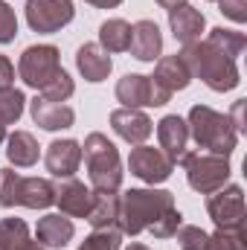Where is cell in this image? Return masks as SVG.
<instances>
[{
  "mask_svg": "<svg viewBox=\"0 0 247 250\" xmlns=\"http://www.w3.org/2000/svg\"><path fill=\"white\" fill-rule=\"evenodd\" d=\"M181 59L186 62L192 79H201L209 90L215 93H227V90H236L242 76H239V67L236 59L224 56L215 44L209 41H195V44H186L181 50Z\"/></svg>",
  "mask_w": 247,
  "mask_h": 250,
  "instance_id": "1",
  "label": "cell"
},
{
  "mask_svg": "<svg viewBox=\"0 0 247 250\" xmlns=\"http://www.w3.org/2000/svg\"><path fill=\"white\" fill-rule=\"evenodd\" d=\"M172 207H175V195L166 189H128L120 195L117 230L123 236H140L143 230H151L154 221Z\"/></svg>",
  "mask_w": 247,
  "mask_h": 250,
  "instance_id": "2",
  "label": "cell"
},
{
  "mask_svg": "<svg viewBox=\"0 0 247 250\" xmlns=\"http://www.w3.org/2000/svg\"><path fill=\"white\" fill-rule=\"evenodd\" d=\"M186 125H189V137L198 143V148H206V154L230 157L239 146V134L233 123L224 114L212 111L209 105H192Z\"/></svg>",
  "mask_w": 247,
  "mask_h": 250,
  "instance_id": "3",
  "label": "cell"
},
{
  "mask_svg": "<svg viewBox=\"0 0 247 250\" xmlns=\"http://www.w3.org/2000/svg\"><path fill=\"white\" fill-rule=\"evenodd\" d=\"M82 157L87 163V178H90V187L93 192H120L123 187V160H120V151L117 146L93 131L84 137V146H82Z\"/></svg>",
  "mask_w": 247,
  "mask_h": 250,
  "instance_id": "4",
  "label": "cell"
},
{
  "mask_svg": "<svg viewBox=\"0 0 247 250\" xmlns=\"http://www.w3.org/2000/svg\"><path fill=\"white\" fill-rule=\"evenodd\" d=\"M56 204V189L47 178H23L15 169H0V207L47 209Z\"/></svg>",
  "mask_w": 247,
  "mask_h": 250,
  "instance_id": "5",
  "label": "cell"
},
{
  "mask_svg": "<svg viewBox=\"0 0 247 250\" xmlns=\"http://www.w3.org/2000/svg\"><path fill=\"white\" fill-rule=\"evenodd\" d=\"M178 163L186 169L189 187L195 189V192H201V195H212L221 187H227V181L233 175L230 157H221V154H206V151L204 154L201 151L192 154V151H186Z\"/></svg>",
  "mask_w": 247,
  "mask_h": 250,
  "instance_id": "6",
  "label": "cell"
},
{
  "mask_svg": "<svg viewBox=\"0 0 247 250\" xmlns=\"http://www.w3.org/2000/svg\"><path fill=\"white\" fill-rule=\"evenodd\" d=\"M59 70H62V56H59V47L53 44H32L21 53V62H18V76L23 79L26 87H35V90H44Z\"/></svg>",
  "mask_w": 247,
  "mask_h": 250,
  "instance_id": "7",
  "label": "cell"
},
{
  "mask_svg": "<svg viewBox=\"0 0 247 250\" xmlns=\"http://www.w3.org/2000/svg\"><path fill=\"white\" fill-rule=\"evenodd\" d=\"M206 212L215 221L218 230H233L242 233L245 230V189L239 184L221 187L206 198Z\"/></svg>",
  "mask_w": 247,
  "mask_h": 250,
  "instance_id": "8",
  "label": "cell"
},
{
  "mask_svg": "<svg viewBox=\"0 0 247 250\" xmlns=\"http://www.w3.org/2000/svg\"><path fill=\"white\" fill-rule=\"evenodd\" d=\"M23 12H26V23L32 32L53 35L73 21L76 6H73V0H26Z\"/></svg>",
  "mask_w": 247,
  "mask_h": 250,
  "instance_id": "9",
  "label": "cell"
},
{
  "mask_svg": "<svg viewBox=\"0 0 247 250\" xmlns=\"http://www.w3.org/2000/svg\"><path fill=\"white\" fill-rule=\"evenodd\" d=\"M128 169H131L134 178H140L143 184H151L154 187V184L169 181L175 163L160 148H154V146H137L131 151V157H128Z\"/></svg>",
  "mask_w": 247,
  "mask_h": 250,
  "instance_id": "10",
  "label": "cell"
},
{
  "mask_svg": "<svg viewBox=\"0 0 247 250\" xmlns=\"http://www.w3.org/2000/svg\"><path fill=\"white\" fill-rule=\"evenodd\" d=\"M56 189V204L62 209V215L67 218H87L90 207H93V189L84 187L76 178H62L59 184H53Z\"/></svg>",
  "mask_w": 247,
  "mask_h": 250,
  "instance_id": "11",
  "label": "cell"
},
{
  "mask_svg": "<svg viewBox=\"0 0 247 250\" xmlns=\"http://www.w3.org/2000/svg\"><path fill=\"white\" fill-rule=\"evenodd\" d=\"M44 163H47V172L53 178H73L79 172V163H82V143L79 140H53L47 146V154H44Z\"/></svg>",
  "mask_w": 247,
  "mask_h": 250,
  "instance_id": "12",
  "label": "cell"
},
{
  "mask_svg": "<svg viewBox=\"0 0 247 250\" xmlns=\"http://www.w3.org/2000/svg\"><path fill=\"white\" fill-rule=\"evenodd\" d=\"M111 128L117 137H123L125 143L131 146H143L151 131H154V123L140 111V108H117L111 111Z\"/></svg>",
  "mask_w": 247,
  "mask_h": 250,
  "instance_id": "13",
  "label": "cell"
},
{
  "mask_svg": "<svg viewBox=\"0 0 247 250\" xmlns=\"http://www.w3.org/2000/svg\"><path fill=\"white\" fill-rule=\"evenodd\" d=\"M157 140H160V151L178 163L186 154V146H189V125L184 117L178 114H166L160 123H157Z\"/></svg>",
  "mask_w": 247,
  "mask_h": 250,
  "instance_id": "14",
  "label": "cell"
},
{
  "mask_svg": "<svg viewBox=\"0 0 247 250\" xmlns=\"http://www.w3.org/2000/svg\"><path fill=\"white\" fill-rule=\"evenodd\" d=\"M131 56L137 62H157L163 53V32L154 21H137L131 26Z\"/></svg>",
  "mask_w": 247,
  "mask_h": 250,
  "instance_id": "15",
  "label": "cell"
},
{
  "mask_svg": "<svg viewBox=\"0 0 247 250\" xmlns=\"http://www.w3.org/2000/svg\"><path fill=\"white\" fill-rule=\"evenodd\" d=\"M29 114L35 125H41L44 131H64L76 123V111L67 102H50L44 96H35L29 102Z\"/></svg>",
  "mask_w": 247,
  "mask_h": 250,
  "instance_id": "16",
  "label": "cell"
},
{
  "mask_svg": "<svg viewBox=\"0 0 247 250\" xmlns=\"http://www.w3.org/2000/svg\"><path fill=\"white\" fill-rule=\"evenodd\" d=\"M163 93L175 96L178 90H186L189 82H192V73L181 56H166V59H157V67H154V76H148Z\"/></svg>",
  "mask_w": 247,
  "mask_h": 250,
  "instance_id": "17",
  "label": "cell"
},
{
  "mask_svg": "<svg viewBox=\"0 0 247 250\" xmlns=\"http://www.w3.org/2000/svg\"><path fill=\"white\" fill-rule=\"evenodd\" d=\"M76 67L84 76V82L99 84V82H105L111 76L114 62H111V53H105L99 44H82L76 50Z\"/></svg>",
  "mask_w": 247,
  "mask_h": 250,
  "instance_id": "18",
  "label": "cell"
},
{
  "mask_svg": "<svg viewBox=\"0 0 247 250\" xmlns=\"http://www.w3.org/2000/svg\"><path fill=\"white\" fill-rule=\"evenodd\" d=\"M35 236H38V245L41 248H50V250H59L67 248L76 236V227L73 221L62 215V212H50L44 218H38V227H35Z\"/></svg>",
  "mask_w": 247,
  "mask_h": 250,
  "instance_id": "19",
  "label": "cell"
},
{
  "mask_svg": "<svg viewBox=\"0 0 247 250\" xmlns=\"http://www.w3.org/2000/svg\"><path fill=\"white\" fill-rule=\"evenodd\" d=\"M169 26H172V35L186 47V44L201 41V32H204L206 21H204V15L198 9H192L189 3H184L178 9H169Z\"/></svg>",
  "mask_w": 247,
  "mask_h": 250,
  "instance_id": "20",
  "label": "cell"
},
{
  "mask_svg": "<svg viewBox=\"0 0 247 250\" xmlns=\"http://www.w3.org/2000/svg\"><path fill=\"white\" fill-rule=\"evenodd\" d=\"M117 99L123 102V108H151V79L125 73L117 82Z\"/></svg>",
  "mask_w": 247,
  "mask_h": 250,
  "instance_id": "21",
  "label": "cell"
},
{
  "mask_svg": "<svg viewBox=\"0 0 247 250\" xmlns=\"http://www.w3.org/2000/svg\"><path fill=\"white\" fill-rule=\"evenodd\" d=\"M6 157L15 169H29L41 157V146L29 131H15L6 137Z\"/></svg>",
  "mask_w": 247,
  "mask_h": 250,
  "instance_id": "22",
  "label": "cell"
},
{
  "mask_svg": "<svg viewBox=\"0 0 247 250\" xmlns=\"http://www.w3.org/2000/svg\"><path fill=\"white\" fill-rule=\"evenodd\" d=\"M120 218V195L117 192H93V207L87 212V221L93 230L117 227Z\"/></svg>",
  "mask_w": 247,
  "mask_h": 250,
  "instance_id": "23",
  "label": "cell"
},
{
  "mask_svg": "<svg viewBox=\"0 0 247 250\" xmlns=\"http://www.w3.org/2000/svg\"><path fill=\"white\" fill-rule=\"evenodd\" d=\"M131 44V23L123 18H108L99 26V47L105 53H125Z\"/></svg>",
  "mask_w": 247,
  "mask_h": 250,
  "instance_id": "24",
  "label": "cell"
},
{
  "mask_svg": "<svg viewBox=\"0 0 247 250\" xmlns=\"http://www.w3.org/2000/svg\"><path fill=\"white\" fill-rule=\"evenodd\" d=\"M206 41H209V44H215V47H218L224 56H230V59H239V56L245 53V47H247L245 32H236V29H224V26H215V29H209Z\"/></svg>",
  "mask_w": 247,
  "mask_h": 250,
  "instance_id": "25",
  "label": "cell"
},
{
  "mask_svg": "<svg viewBox=\"0 0 247 250\" xmlns=\"http://www.w3.org/2000/svg\"><path fill=\"white\" fill-rule=\"evenodd\" d=\"M23 108H26V96L23 90L18 87H3L0 90V125H15L23 117Z\"/></svg>",
  "mask_w": 247,
  "mask_h": 250,
  "instance_id": "26",
  "label": "cell"
},
{
  "mask_svg": "<svg viewBox=\"0 0 247 250\" xmlns=\"http://www.w3.org/2000/svg\"><path fill=\"white\" fill-rule=\"evenodd\" d=\"M29 242V227L21 218H3L0 221V250H15Z\"/></svg>",
  "mask_w": 247,
  "mask_h": 250,
  "instance_id": "27",
  "label": "cell"
},
{
  "mask_svg": "<svg viewBox=\"0 0 247 250\" xmlns=\"http://www.w3.org/2000/svg\"><path fill=\"white\" fill-rule=\"evenodd\" d=\"M120 242H123V233L117 227H105V230H93L79 250H120Z\"/></svg>",
  "mask_w": 247,
  "mask_h": 250,
  "instance_id": "28",
  "label": "cell"
},
{
  "mask_svg": "<svg viewBox=\"0 0 247 250\" xmlns=\"http://www.w3.org/2000/svg\"><path fill=\"white\" fill-rule=\"evenodd\" d=\"M73 93H76V84H73V79H70V73H67L64 67L56 73V79L41 90V96L50 99V102H67Z\"/></svg>",
  "mask_w": 247,
  "mask_h": 250,
  "instance_id": "29",
  "label": "cell"
},
{
  "mask_svg": "<svg viewBox=\"0 0 247 250\" xmlns=\"http://www.w3.org/2000/svg\"><path fill=\"white\" fill-rule=\"evenodd\" d=\"M181 250H206V242H209V233L195 227V224H181L178 233H175Z\"/></svg>",
  "mask_w": 247,
  "mask_h": 250,
  "instance_id": "30",
  "label": "cell"
},
{
  "mask_svg": "<svg viewBox=\"0 0 247 250\" xmlns=\"http://www.w3.org/2000/svg\"><path fill=\"white\" fill-rule=\"evenodd\" d=\"M247 248V236L242 233H233V230H215L206 242V250H245Z\"/></svg>",
  "mask_w": 247,
  "mask_h": 250,
  "instance_id": "31",
  "label": "cell"
},
{
  "mask_svg": "<svg viewBox=\"0 0 247 250\" xmlns=\"http://www.w3.org/2000/svg\"><path fill=\"white\" fill-rule=\"evenodd\" d=\"M181 224H184V215L178 212V207H172L169 212H163V215L154 221V227H151L148 233H151L154 239H172V236L178 233V227H181Z\"/></svg>",
  "mask_w": 247,
  "mask_h": 250,
  "instance_id": "32",
  "label": "cell"
},
{
  "mask_svg": "<svg viewBox=\"0 0 247 250\" xmlns=\"http://www.w3.org/2000/svg\"><path fill=\"white\" fill-rule=\"evenodd\" d=\"M18 35V18H15V9L0 0V44H12Z\"/></svg>",
  "mask_w": 247,
  "mask_h": 250,
  "instance_id": "33",
  "label": "cell"
},
{
  "mask_svg": "<svg viewBox=\"0 0 247 250\" xmlns=\"http://www.w3.org/2000/svg\"><path fill=\"white\" fill-rule=\"evenodd\" d=\"M218 9H221L224 18H230L236 23L247 21V0H218Z\"/></svg>",
  "mask_w": 247,
  "mask_h": 250,
  "instance_id": "34",
  "label": "cell"
},
{
  "mask_svg": "<svg viewBox=\"0 0 247 250\" xmlns=\"http://www.w3.org/2000/svg\"><path fill=\"white\" fill-rule=\"evenodd\" d=\"M12 82H15V64L9 62L6 56H0V90L12 87Z\"/></svg>",
  "mask_w": 247,
  "mask_h": 250,
  "instance_id": "35",
  "label": "cell"
},
{
  "mask_svg": "<svg viewBox=\"0 0 247 250\" xmlns=\"http://www.w3.org/2000/svg\"><path fill=\"white\" fill-rule=\"evenodd\" d=\"M233 128H236V134H245V99H239L236 105H233V114L227 117Z\"/></svg>",
  "mask_w": 247,
  "mask_h": 250,
  "instance_id": "36",
  "label": "cell"
},
{
  "mask_svg": "<svg viewBox=\"0 0 247 250\" xmlns=\"http://www.w3.org/2000/svg\"><path fill=\"white\" fill-rule=\"evenodd\" d=\"M84 3H90V6H96V9H117L123 0H84Z\"/></svg>",
  "mask_w": 247,
  "mask_h": 250,
  "instance_id": "37",
  "label": "cell"
},
{
  "mask_svg": "<svg viewBox=\"0 0 247 250\" xmlns=\"http://www.w3.org/2000/svg\"><path fill=\"white\" fill-rule=\"evenodd\" d=\"M186 0H157V6H163V9H166V12H169V9H178V6H184Z\"/></svg>",
  "mask_w": 247,
  "mask_h": 250,
  "instance_id": "38",
  "label": "cell"
},
{
  "mask_svg": "<svg viewBox=\"0 0 247 250\" xmlns=\"http://www.w3.org/2000/svg\"><path fill=\"white\" fill-rule=\"evenodd\" d=\"M15 250H44V248H41L38 242H23L21 248H15Z\"/></svg>",
  "mask_w": 247,
  "mask_h": 250,
  "instance_id": "39",
  "label": "cell"
},
{
  "mask_svg": "<svg viewBox=\"0 0 247 250\" xmlns=\"http://www.w3.org/2000/svg\"><path fill=\"white\" fill-rule=\"evenodd\" d=\"M125 250H151V248H145V245H137V242H131V245H128Z\"/></svg>",
  "mask_w": 247,
  "mask_h": 250,
  "instance_id": "40",
  "label": "cell"
},
{
  "mask_svg": "<svg viewBox=\"0 0 247 250\" xmlns=\"http://www.w3.org/2000/svg\"><path fill=\"white\" fill-rule=\"evenodd\" d=\"M3 143H6V128L0 125V146H3Z\"/></svg>",
  "mask_w": 247,
  "mask_h": 250,
  "instance_id": "41",
  "label": "cell"
},
{
  "mask_svg": "<svg viewBox=\"0 0 247 250\" xmlns=\"http://www.w3.org/2000/svg\"><path fill=\"white\" fill-rule=\"evenodd\" d=\"M209 3H218V0H209Z\"/></svg>",
  "mask_w": 247,
  "mask_h": 250,
  "instance_id": "42",
  "label": "cell"
}]
</instances>
